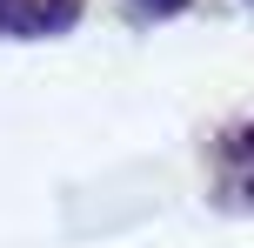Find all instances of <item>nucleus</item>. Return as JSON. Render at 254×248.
Instances as JSON below:
<instances>
[{
	"label": "nucleus",
	"mask_w": 254,
	"mask_h": 248,
	"mask_svg": "<svg viewBox=\"0 0 254 248\" xmlns=\"http://www.w3.org/2000/svg\"><path fill=\"white\" fill-rule=\"evenodd\" d=\"M214 201L221 208H254V121L221 134V188H214Z\"/></svg>",
	"instance_id": "nucleus-1"
},
{
	"label": "nucleus",
	"mask_w": 254,
	"mask_h": 248,
	"mask_svg": "<svg viewBox=\"0 0 254 248\" xmlns=\"http://www.w3.org/2000/svg\"><path fill=\"white\" fill-rule=\"evenodd\" d=\"M74 0H0V34H61Z\"/></svg>",
	"instance_id": "nucleus-2"
},
{
	"label": "nucleus",
	"mask_w": 254,
	"mask_h": 248,
	"mask_svg": "<svg viewBox=\"0 0 254 248\" xmlns=\"http://www.w3.org/2000/svg\"><path fill=\"white\" fill-rule=\"evenodd\" d=\"M134 7H147V13H181L188 0H134Z\"/></svg>",
	"instance_id": "nucleus-3"
}]
</instances>
